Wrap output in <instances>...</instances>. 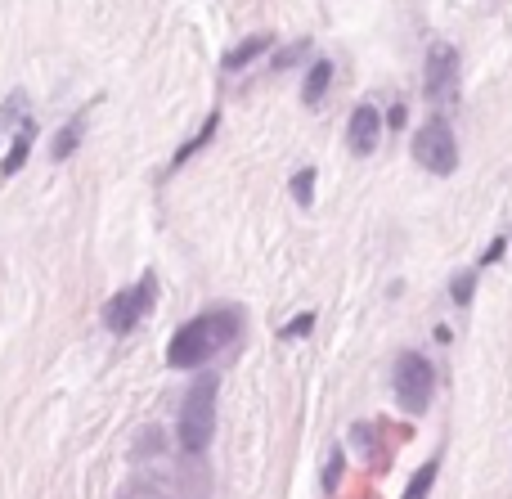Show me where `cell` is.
<instances>
[{"label":"cell","mask_w":512,"mask_h":499,"mask_svg":"<svg viewBox=\"0 0 512 499\" xmlns=\"http://www.w3.org/2000/svg\"><path fill=\"white\" fill-rule=\"evenodd\" d=\"M243 333V311L234 306H216V311L194 315L189 324H180L167 342V365L171 369H198L216 356V351L234 347Z\"/></svg>","instance_id":"obj_1"},{"label":"cell","mask_w":512,"mask_h":499,"mask_svg":"<svg viewBox=\"0 0 512 499\" xmlns=\"http://www.w3.org/2000/svg\"><path fill=\"white\" fill-rule=\"evenodd\" d=\"M216 396H221V378L216 374H198L194 387L180 401V419H176V437L185 455H203L212 446L216 432Z\"/></svg>","instance_id":"obj_2"},{"label":"cell","mask_w":512,"mask_h":499,"mask_svg":"<svg viewBox=\"0 0 512 499\" xmlns=\"http://www.w3.org/2000/svg\"><path fill=\"white\" fill-rule=\"evenodd\" d=\"M391 387H396V401L405 414H427L432 410V396H436V369L427 356L418 351H405L396 360V374H391Z\"/></svg>","instance_id":"obj_3"},{"label":"cell","mask_w":512,"mask_h":499,"mask_svg":"<svg viewBox=\"0 0 512 499\" xmlns=\"http://www.w3.org/2000/svg\"><path fill=\"white\" fill-rule=\"evenodd\" d=\"M153 302H158V279L144 275L140 284L122 288V293H113L104 302V329L117 333V338H126V333H131L135 324H140L144 315L153 311Z\"/></svg>","instance_id":"obj_4"},{"label":"cell","mask_w":512,"mask_h":499,"mask_svg":"<svg viewBox=\"0 0 512 499\" xmlns=\"http://www.w3.org/2000/svg\"><path fill=\"white\" fill-rule=\"evenodd\" d=\"M414 162L432 176H450L459 167V144H454V131L445 117H432L423 122V131L414 135Z\"/></svg>","instance_id":"obj_5"},{"label":"cell","mask_w":512,"mask_h":499,"mask_svg":"<svg viewBox=\"0 0 512 499\" xmlns=\"http://www.w3.org/2000/svg\"><path fill=\"white\" fill-rule=\"evenodd\" d=\"M423 90H427V99H454L459 95V50L454 45H432L427 50V72H423Z\"/></svg>","instance_id":"obj_6"},{"label":"cell","mask_w":512,"mask_h":499,"mask_svg":"<svg viewBox=\"0 0 512 499\" xmlns=\"http://www.w3.org/2000/svg\"><path fill=\"white\" fill-rule=\"evenodd\" d=\"M378 135H382V113L373 104H360L351 113V122H346V140H351V153H373L378 149Z\"/></svg>","instance_id":"obj_7"},{"label":"cell","mask_w":512,"mask_h":499,"mask_svg":"<svg viewBox=\"0 0 512 499\" xmlns=\"http://www.w3.org/2000/svg\"><path fill=\"white\" fill-rule=\"evenodd\" d=\"M32 140H36V122L32 117H23L14 131V144H9V153L0 158V176H14V171H23L27 153H32Z\"/></svg>","instance_id":"obj_8"},{"label":"cell","mask_w":512,"mask_h":499,"mask_svg":"<svg viewBox=\"0 0 512 499\" xmlns=\"http://www.w3.org/2000/svg\"><path fill=\"white\" fill-rule=\"evenodd\" d=\"M216 126H221V113H207V122L198 126V135H189V140H185V144H180V149H176V158H171V171H180V167H185L189 158H194L198 149H203V144H212Z\"/></svg>","instance_id":"obj_9"},{"label":"cell","mask_w":512,"mask_h":499,"mask_svg":"<svg viewBox=\"0 0 512 499\" xmlns=\"http://www.w3.org/2000/svg\"><path fill=\"white\" fill-rule=\"evenodd\" d=\"M265 50H270V36H248V41H239L230 54H225V72L248 68V63H252V59H261Z\"/></svg>","instance_id":"obj_10"},{"label":"cell","mask_w":512,"mask_h":499,"mask_svg":"<svg viewBox=\"0 0 512 499\" xmlns=\"http://www.w3.org/2000/svg\"><path fill=\"white\" fill-rule=\"evenodd\" d=\"M81 131H86V113H77L68 126H63L59 135H54V144H50V158H54V162L72 158V153H77V144H81Z\"/></svg>","instance_id":"obj_11"},{"label":"cell","mask_w":512,"mask_h":499,"mask_svg":"<svg viewBox=\"0 0 512 499\" xmlns=\"http://www.w3.org/2000/svg\"><path fill=\"white\" fill-rule=\"evenodd\" d=\"M328 81H333V63L328 59H319V63H310V72H306V86H301V99H306L310 108L324 99V90H328Z\"/></svg>","instance_id":"obj_12"},{"label":"cell","mask_w":512,"mask_h":499,"mask_svg":"<svg viewBox=\"0 0 512 499\" xmlns=\"http://www.w3.org/2000/svg\"><path fill=\"white\" fill-rule=\"evenodd\" d=\"M436 477H441V455L427 459V464L409 477V486H405V495H400V499H427V495H432V486H436Z\"/></svg>","instance_id":"obj_13"},{"label":"cell","mask_w":512,"mask_h":499,"mask_svg":"<svg viewBox=\"0 0 512 499\" xmlns=\"http://www.w3.org/2000/svg\"><path fill=\"white\" fill-rule=\"evenodd\" d=\"M23 117H27V95L14 90V95L5 99V108H0V135L9 131V122H23Z\"/></svg>","instance_id":"obj_14"},{"label":"cell","mask_w":512,"mask_h":499,"mask_svg":"<svg viewBox=\"0 0 512 499\" xmlns=\"http://www.w3.org/2000/svg\"><path fill=\"white\" fill-rule=\"evenodd\" d=\"M292 198H297L301 207L315 203V171H310V167H301L297 176H292Z\"/></svg>","instance_id":"obj_15"},{"label":"cell","mask_w":512,"mask_h":499,"mask_svg":"<svg viewBox=\"0 0 512 499\" xmlns=\"http://www.w3.org/2000/svg\"><path fill=\"white\" fill-rule=\"evenodd\" d=\"M450 293H454V302H459V306H472V293H477V275H472V270H463V275H454Z\"/></svg>","instance_id":"obj_16"},{"label":"cell","mask_w":512,"mask_h":499,"mask_svg":"<svg viewBox=\"0 0 512 499\" xmlns=\"http://www.w3.org/2000/svg\"><path fill=\"white\" fill-rule=\"evenodd\" d=\"M342 450H328V464H324V491L333 495L337 491V482H342Z\"/></svg>","instance_id":"obj_17"},{"label":"cell","mask_w":512,"mask_h":499,"mask_svg":"<svg viewBox=\"0 0 512 499\" xmlns=\"http://www.w3.org/2000/svg\"><path fill=\"white\" fill-rule=\"evenodd\" d=\"M306 45H310V41H292L288 50H279V54H274V68H292V63L306 54Z\"/></svg>","instance_id":"obj_18"},{"label":"cell","mask_w":512,"mask_h":499,"mask_svg":"<svg viewBox=\"0 0 512 499\" xmlns=\"http://www.w3.org/2000/svg\"><path fill=\"white\" fill-rule=\"evenodd\" d=\"M310 329H315V315H297V320H292V324H283V338H301V333H310Z\"/></svg>","instance_id":"obj_19"}]
</instances>
